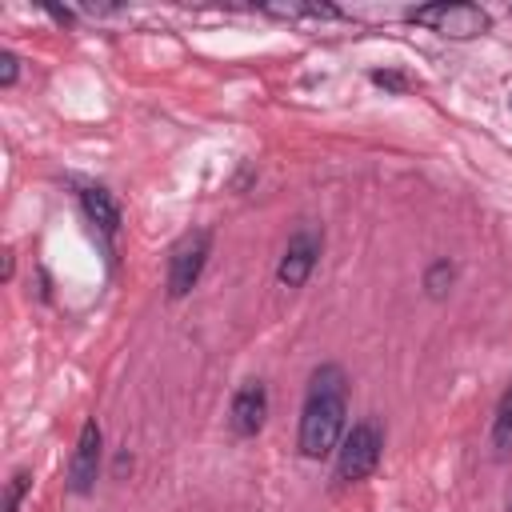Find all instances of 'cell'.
Returning a JSON list of instances; mask_svg holds the SVG:
<instances>
[{
  "label": "cell",
  "mask_w": 512,
  "mask_h": 512,
  "mask_svg": "<svg viewBox=\"0 0 512 512\" xmlns=\"http://www.w3.org/2000/svg\"><path fill=\"white\" fill-rule=\"evenodd\" d=\"M344 416H348V376L340 364H320L308 380L304 412H300V452L308 460H320L340 448L344 440Z\"/></svg>",
  "instance_id": "1"
},
{
  "label": "cell",
  "mask_w": 512,
  "mask_h": 512,
  "mask_svg": "<svg viewBox=\"0 0 512 512\" xmlns=\"http://www.w3.org/2000/svg\"><path fill=\"white\" fill-rule=\"evenodd\" d=\"M380 452H384V432H380V424H376V420H356V424L344 432L340 448H336V480H344V484L364 480L368 472H376Z\"/></svg>",
  "instance_id": "2"
},
{
  "label": "cell",
  "mask_w": 512,
  "mask_h": 512,
  "mask_svg": "<svg viewBox=\"0 0 512 512\" xmlns=\"http://www.w3.org/2000/svg\"><path fill=\"white\" fill-rule=\"evenodd\" d=\"M412 24H424L428 32H440V36H452V40H472L480 32H488V12L480 4H428V8H412L408 12Z\"/></svg>",
  "instance_id": "3"
},
{
  "label": "cell",
  "mask_w": 512,
  "mask_h": 512,
  "mask_svg": "<svg viewBox=\"0 0 512 512\" xmlns=\"http://www.w3.org/2000/svg\"><path fill=\"white\" fill-rule=\"evenodd\" d=\"M208 252H212V232L208 228H192L172 244V252H168V296L172 300H180L196 288V280L208 264Z\"/></svg>",
  "instance_id": "4"
},
{
  "label": "cell",
  "mask_w": 512,
  "mask_h": 512,
  "mask_svg": "<svg viewBox=\"0 0 512 512\" xmlns=\"http://www.w3.org/2000/svg\"><path fill=\"white\" fill-rule=\"evenodd\" d=\"M320 248H324V232H320L316 224H300V228L288 236V244H284L276 280H280L284 288H300V284L312 276V268H316V260H320Z\"/></svg>",
  "instance_id": "5"
},
{
  "label": "cell",
  "mask_w": 512,
  "mask_h": 512,
  "mask_svg": "<svg viewBox=\"0 0 512 512\" xmlns=\"http://www.w3.org/2000/svg\"><path fill=\"white\" fill-rule=\"evenodd\" d=\"M96 476H100V424L84 420L76 448H72V460H68V492L88 496L96 488Z\"/></svg>",
  "instance_id": "6"
},
{
  "label": "cell",
  "mask_w": 512,
  "mask_h": 512,
  "mask_svg": "<svg viewBox=\"0 0 512 512\" xmlns=\"http://www.w3.org/2000/svg\"><path fill=\"white\" fill-rule=\"evenodd\" d=\"M264 416H268V388L260 380H244L236 392H232V404H228V428L236 436H256L264 428Z\"/></svg>",
  "instance_id": "7"
},
{
  "label": "cell",
  "mask_w": 512,
  "mask_h": 512,
  "mask_svg": "<svg viewBox=\"0 0 512 512\" xmlns=\"http://www.w3.org/2000/svg\"><path fill=\"white\" fill-rule=\"evenodd\" d=\"M80 208H84V216L100 228V232H116L120 228V208H116V200H112V192L108 188H96V184H88V188H80Z\"/></svg>",
  "instance_id": "8"
},
{
  "label": "cell",
  "mask_w": 512,
  "mask_h": 512,
  "mask_svg": "<svg viewBox=\"0 0 512 512\" xmlns=\"http://www.w3.org/2000/svg\"><path fill=\"white\" fill-rule=\"evenodd\" d=\"M492 448H496V456H508L512 452V388L496 404V416H492Z\"/></svg>",
  "instance_id": "9"
},
{
  "label": "cell",
  "mask_w": 512,
  "mask_h": 512,
  "mask_svg": "<svg viewBox=\"0 0 512 512\" xmlns=\"http://www.w3.org/2000/svg\"><path fill=\"white\" fill-rule=\"evenodd\" d=\"M452 280H456V268L448 264V260H436L428 272H424V288H428V296L432 300H440V296H448V288H452Z\"/></svg>",
  "instance_id": "10"
},
{
  "label": "cell",
  "mask_w": 512,
  "mask_h": 512,
  "mask_svg": "<svg viewBox=\"0 0 512 512\" xmlns=\"http://www.w3.org/2000/svg\"><path fill=\"white\" fill-rule=\"evenodd\" d=\"M28 484H32L28 468H16V472H12V480H8V488H4V512H20V500H24Z\"/></svg>",
  "instance_id": "11"
},
{
  "label": "cell",
  "mask_w": 512,
  "mask_h": 512,
  "mask_svg": "<svg viewBox=\"0 0 512 512\" xmlns=\"http://www.w3.org/2000/svg\"><path fill=\"white\" fill-rule=\"evenodd\" d=\"M16 76H20V60H16V52H0V88H12L16 84Z\"/></svg>",
  "instance_id": "12"
},
{
  "label": "cell",
  "mask_w": 512,
  "mask_h": 512,
  "mask_svg": "<svg viewBox=\"0 0 512 512\" xmlns=\"http://www.w3.org/2000/svg\"><path fill=\"white\" fill-rule=\"evenodd\" d=\"M372 80H376L380 88H392V92H404V88H408V80H404L400 72H372Z\"/></svg>",
  "instance_id": "13"
}]
</instances>
